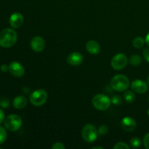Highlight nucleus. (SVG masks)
Masks as SVG:
<instances>
[{"label":"nucleus","instance_id":"nucleus-1","mask_svg":"<svg viewBox=\"0 0 149 149\" xmlns=\"http://www.w3.org/2000/svg\"><path fill=\"white\" fill-rule=\"evenodd\" d=\"M17 35L15 31L12 29H5L0 32V47L9 48L15 45Z\"/></svg>","mask_w":149,"mask_h":149},{"label":"nucleus","instance_id":"nucleus-2","mask_svg":"<svg viewBox=\"0 0 149 149\" xmlns=\"http://www.w3.org/2000/svg\"><path fill=\"white\" fill-rule=\"evenodd\" d=\"M111 86L116 91H126L130 86L129 79L123 74H118L111 79Z\"/></svg>","mask_w":149,"mask_h":149},{"label":"nucleus","instance_id":"nucleus-3","mask_svg":"<svg viewBox=\"0 0 149 149\" xmlns=\"http://www.w3.org/2000/svg\"><path fill=\"white\" fill-rule=\"evenodd\" d=\"M92 103L97 110L106 111L110 107L111 100L106 95L97 94L93 97Z\"/></svg>","mask_w":149,"mask_h":149},{"label":"nucleus","instance_id":"nucleus-4","mask_svg":"<svg viewBox=\"0 0 149 149\" xmlns=\"http://www.w3.org/2000/svg\"><path fill=\"white\" fill-rule=\"evenodd\" d=\"M47 97V93L45 90L38 89L30 95L29 100L33 106H41L46 103Z\"/></svg>","mask_w":149,"mask_h":149},{"label":"nucleus","instance_id":"nucleus-5","mask_svg":"<svg viewBox=\"0 0 149 149\" xmlns=\"http://www.w3.org/2000/svg\"><path fill=\"white\" fill-rule=\"evenodd\" d=\"M98 132L95 127L91 124H87L81 130V136L83 139L88 143H93L97 139Z\"/></svg>","mask_w":149,"mask_h":149},{"label":"nucleus","instance_id":"nucleus-6","mask_svg":"<svg viewBox=\"0 0 149 149\" xmlns=\"http://www.w3.org/2000/svg\"><path fill=\"white\" fill-rule=\"evenodd\" d=\"M22 119L16 114H10L4 119V126L8 130L15 132L21 127Z\"/></svg>","mask_w":149,"mask_h":149},{"label":"nucleus","instance_id":"nucleus-7","mask_svg":"<svg viewBox=\"0 0 149 149\" xmlns=\"http://www.w3.org/2000/svg\"><path fill=\"white\" fill-rule=\"evenodd\" d=\"M128 62L127 58L126 55L123 53H118L116 55L113 56L112 58L111 62V65L112 68L116 71H120V70L123 69L125 68Z\"/></svg>","mask_w":149,"mask_h":149},{"label":"nucleus","instance_id":"nucleus-8","mask_svg":"<svg viewBox=\"0 0 149 149\" xmlns=\"http://www.w3.org/2000/svg\"><path fill=\"white\" fill-rule=\"evenodd\" d=\"M9 71L12 75L16 77H21L25 74L24 67L17 61H13L9 65Z\"/></svg>","mask_w":149,"mask_h":149},{"label":"nucleus","instance_id":"nucleus-9","mask_svg":"<svg viewBox=\"0 0 149 149\" xmlns=\"http://www.w3.org/2000/svg\"><path fill=\"white\" fill-rule=\"evenodd\" d=\"M131 88L135 93L138 94H143L148 91V85L143 80L135 79L131 83Z\"/></svg>","mask_w":149,"mask_h":149},{"label":"nucleus","instance_id":"nucleus-10","mask_svg":"<svg viewBox=\"0 0 149 149\" xmlns=\"http://www.w3.org/2000/svg\"><path fill=\"white\" fill-rule=\"evenodd\" d=\"M31 47L34 52H40L44 50L45 47V42L41 36H33L31 40Z\"/></svg>","mask_w":149,"mask_h":149},{"label":"nucleus","instance_id":"nucleus-11","mask_svg":"<svg viewBox=\"0 0 149 149\" xmlns=\"http://www.w3.org/2000/svg\"><path fill=\"white\" fill-rule=\"evenodd\" d=\"M121 126L124 130L127 132H132L136 128L137 123L134 119L129 116H126L122 119L121 122Z\"/></svg>","mask_w":149,"mask_h":149},{"label":"nucleus","instance_id":"nucleus-12","mask_svg":"<svg viewBox=\"0 0 149 149\" xmlns=\"http://www.w3.org/2000/svg\"><path fill=\"white\" fill-rule=\"evenodd\" d=\"M9 21H10V24L12 27L14 29H17L23 25L24 17L21 13H15L10 15Z\"/></svg>","mask_w":149,"mask_h":149},{"label":"nucleus","instance_id":"nucleus-13","mask_svg":"<svg viewBox=\"0 0 149 149\" xmlns=\"http://www.w3.org/2000/svg\"><path fill=\"white\" fill-rule=\"evenodd\" d=\"M83 62V56L79 52H74L70 54L67 58V63L71 65H79Z\"/></svg>","mask_w":149,"mask_h":149},{"label":"nucleus","instance_id":"nucleus-14","mask_svg":"<svg viewBox=\"0 0 149 149\" xmlns=\"http://www.w3.org/2000/svg\"><path fill=\"white\" fill-rule=\"evenodd\" d=\"M86 49L90 54L96 55V54L100 52V45L96 41L90 40L87 42V44H86Z\"/></svg>","mask_w":149,"mask_h":149},{"label":"nucleus","instance_id":"nucleus-15","mask_svg":"<svg viewBox=\"0 0 149 149\" xmlns=\"http://www.w3.org/2000/svg\"><path fill=\"white\" fill-rule=\"evenodd\" d=\"M27 98L23 95H18L14 98L13 105L15 109H22L27 105Z\"/></svg>","mask_w":149,"mask_h":149},{"label":"nucleus","instance_id":"nucleus-16","mask_svg":"<svg viewBox=\"0 0 149 149\" xmlns=\"http://www.w3.org/2000/svg\"><path fill=\"white\" fill-rule=\"evenodd\" d=\"M129 62L132 65L137 66V65H139L141 63L142 59H141V56H139L138 55H133L130 58Z\"/></svg>","mask_w":149,"mask_h":149},{"label":"nucleus","instance_id":"nucleus-17","mask_svg":"<svg viewBox=\"0 0 149 149\" xmlns=\"http://www.w3.org/2000/svg\"><path fill=\"white\" fill-rule=\"evenodd\" d=\"M124 97H125V100L129 103H133L135 100V93H132V91H130V90L125 92V94H124Z\"/></svg>","mask_w":149,"mask_h":149},{"label":"nucleus","instance_id":"nucleus-18","mask_svg":"<svg viewBox=\"0 0 149 149\" xmlns=\"http://www.w3.org/2000/svg\"><path fill=\"white\" fill-rule=\"evenodd\" d=\"M146 40H144L143 38L141 37V36H138V37L135 38L134 40L132 41V45L135 48H141L143 47L144 44H145Z\"/></svg>","mask_w":149,"mask_h":149},{"label":"nucleus","instance_id":"nucleus-19","mask_svg":"<svg viewBox=\"0 0 149 149\" xmlns=\"http://www.w3.org/2000/svg\"><path fill=\"white\" fill-rule=\"evenodd\" d=\"M141 141L140 138L135 137L130 140V146L132 148H138L141 146Z\"/></svg>","mask_w":149,"mask_h":149},{"label":"nucleus","instance_id":"nucleus-20","mask_svg":"<svg viewBox=\"0 0 149 149\" xmlns=\"http://www.w3.org/2000/svg\"><path fill=\"white\" fill-rule=\"evenodd\" d=\"M7 133L6 132L5 129L2 127H0V144H2L5 142L7 140Z\"/></svg>","mask_w":149,"mask_h":149},{"label":"nucleus","instance_id":"nucleus-21","mask_svg":"<svg viewBox=\"0 0 149 149\" xmlns=\"http://www.w3.org/2000/svg\"><path fill=\"white\" fill-rule=\"evenodd\" d=\"M111 103H113V105H116V106H119L121 103H122V99L120 95H113L112 97V98L111 99Z\"/></svg>","mask_w":149,"mask_h":149},{"label":"nucleus","instance_id":"nucleus-22","mask_svg":"<svg viewBox=\"0 0 149 149\" xmlns=\"http://www.w3.org/2000/svg\"><path fill=\"white\" fill-rule=\"evenodd\" d=\"M97 132H98V134L100 135H106L109 132V128L106 125H102L101 126L99 127L98 130H97Z\"/></svg>","mask_w":149,"mask_h":149},{"label":"nucleus","instance_id":"nucleus-23","mask_svg":"<svg viewBox=\"0 0 149 149\" xmlns=\"http://www.w3.org/2000/svg\"><path fill=\"white\" fill-rule=\"evenodd\" d=\"M130 147L127 144L124 142H119L113 146V149H129Z\"/></svg>","mask_w":149,"mask_h":149},{"label":"nucleus","instance_id":"nucleus-24","mask_svg":"<svg viewBox=\"0 0 149 149\" xmlns=\"http://www.w3.org/2000/svg\"><path fill=\"white\" fill-rule=\"evenodd\" d=\"M9 106H10V101H9L8 99L5 98V97H3V98L0 99V106L1 107L6 109Z\"/></svg>","mask_w":149,"mask_h":149},{"label":"nucleus","instance_id":"nucleus-25","mask_svg":"<svg viewBox=\"0 0 149 149\" xmlns=\"http://www.w3.org/2000/svg\"><path fill=\"white\" fill-rule=\"evenodd\" d=\"M52 149H65V146L63 145V143L61 142H57L54 143V145L52 146Z\"/></svg>","mask_w":149,"mask_h":149},{"label":"nucleus","instance_id":"nucleus-26","mask_svg":"<svg viewBox=\"0 0 149 149\" xmlns=\"http://www.w3.org/2000/svg\"><path fill=\"white\" fill-rule=\"evenodd\" d=\"M143 144L146 148L149 149V133H147L143 138Z\"/></svg>","mask_w":149,"mask_h":149},{"label":"nucleus","instance_id":"nucleus-27","mask_svg":"<svg viewBox=\"0 0 149 149\" xmlns=\"http://www.w3.org/2000/svg\"><path fill=\"white\" fill-rule=\"evenodd\" d=\"M143 55L146 61L149 63V48H145L143 52Z\"/></svg>","mask_w":149,"mask_h":149},{"label":"nucleus","instance_id":"nucleus-28","mask_svg":"<svg viewBox=\"0 0 149 149\" xmlns=\"http://www.w3.org/2000/svg\"><path fill=\"white\" fill-rule=\"evenodd\" d=\"M0 70H1L2 72H7V71H9V65H6V64H3L0 66Z\"/></svg>","mask_w":149,"mask_h":149},{"label":"nucleus","instance_id":"nucleus-29","mask_svg":"<svg viewBox=\"0 0 149 149\" xmlns=\"http://www.w3.org/2000/svg\"><path fill=\"white\" fill-rule=\"evenodd\" d=\"M4 120V113L2 111V109L0 108V125L2 123Z\"/></svg>","mask_w":149,"mask_h":149},{"label":"nucleus","instance_id":"nucleus-30","mask_svg":"<svg viewBox=\"0 0 149 149\" xmlns=\"http://www.w3.org/2000/svg\"><path fill=\"white\" fill-rule=\"evenodd\" d=\"M146 42L147 45L149 46V32L148 33V34L146 35Z\"/></svg>","mask_w":149,"mask_h":149},{"label":"nucleus","instance_id":"nucleus-31","mask_svg":"<svg viewBox=\"0 0 149 149\" xmlns=\"http://www.w3.org/2000/svg\"><path fill=\"white\" fill-rule=\"evenodd\" d=\"M93 149H103V147H100V146H95L93 147Z\"/></svg>","mask_w":149,"mask_h":149},{"label":"nucleus","instance_id":"nucleus-32","mask_svg":"<svg viewBox=\"0 0 149 149\" xmlns=\"http://www.w3.org/2000/svg\"><path fill=\"white\" fill-rule=\"evenodd\" d=\"M147 84H148V85L149 86V76L148 77V79H147Z\"/></svg>","mask_w":149,"mask_h":149},{"label":"nucleus","instance_id":"nucleus-33","mask_svg":"<svg viewBox=\"0 0 149 149\" xmlns=\"http://www.w3.org/2000/svg\"><path fill=\"white\" fill-rule=\"evenodd\" d=\"M148 116H149V109H148Z\"/></svg>","mask_w":149,"mask_h":149},{"label":"nucleus","instance_id":"nucleus-34","mask_svg":"<svg viewBox=\"0 0 149 149\" xmlns=\"http://www.w3.org/2000/svg\"><path fill=\"white\" fill-rule=\"evenodd\" d=\"M148 100H149V99H148Z\"/></svg>","mask_w":149,"mask_h":149}]
</instances>
